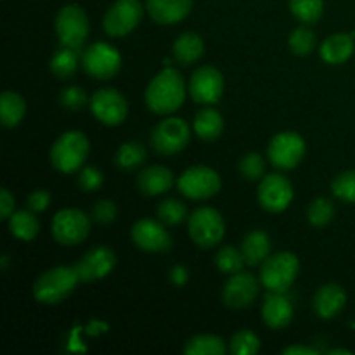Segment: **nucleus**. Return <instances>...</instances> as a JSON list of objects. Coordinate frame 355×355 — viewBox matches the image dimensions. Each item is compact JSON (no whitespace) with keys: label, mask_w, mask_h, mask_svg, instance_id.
Wrapping results in <instances>:
<instances>
[{"label":"nucleus","mask_w":355,"mask_h":355,"mask_svg":"<svg viewBox=\"0 0 355 355\" xmlns=\"http://www.w3.org/2000/svg\"><path fill=\"white\" fill-rule=\"evenodd\" d=\"M270 238L266 231H252L241 243V252L248 266H260L270 255Z\"/></svg>","instance_id":"25"},{"label":"nucleus","mask_w":355,"mask_h":355,"mask_svg":"<svg viewBox=\"0 0 355 355\" xmlns=\"http://www.w3.org/2000/svg\"><path fill=\"white\" fill-rule=\"evenodd\" d=\"M305 141L297 132H281L274 135L267 148V158L281 170H291L300 165L305 156Z\"/></svg>","instance_id":"11"},{"label":"nucleus","mask_w":355,"mask_h":355,"mask_svg":"<svg viewBox=\"0 0 355 355\" xmlns=\"http://www.w3.org/2000/svg\"><path fill=\"white\" fill-rule=\"evenodd\" d=\"M290 10L302 23L314 24L322 17L324 2L322 0H290Z\"/></svg>","instance_id":"32"},{"label":"nucleus","mask_w":355,"mask_h":355,"mask_svg":"<svg viewBox=\"0 0 355 355\" xmlns=\"http://www.w3.org/2000/svg\"><path fill=\"white\" fill-rule=\"evenodd\" d=\"M309 222H311L314 227H324L335 217V207H333V201L328 198H315L311 203L307 211Z\"/></svg>","instance_id":"35"},{"label":"nucleus","mask_w":355,"mask_h":355,"mask_svg":"<svg viewBox=\"0 0 355 355\" xmlns=\"http://www.w3.org/2000/svg\"><path fill=\"white\" fill-rule=\"evenodd\" d=\"M189 236L200 248H214L225 234V222L220 211L211 207H201L189 217Z\"/></svg>","instance_id":"6"},{"label":"nucleus","mask_w":355,"mask_h":355,"mask_svg":"<svg viewBox=\"0 0 355 355\" xmlns=\"http://www.w3.org/2000/svg\"><path fill=\"white\" fill-rule=\"evenodd\" d=\"M82 64L87 75H90L92 78L110 80L120 71L121 55L113 45L106 44V42H97L83 51Z\"/></svg>","instance_id":"9"},{"label":"nucleus","mask_w":355,"mask_h":355,"mask_svg":"<svg viewBox=\"0 0 355 355\" xmlns=\"http://www.w3.org/2000/svg\"><path fill=\"white\" fill-rule=\"evenodd\" d=\"M288 44H290L291 52L297 55H309L315 49L318 40H315L314 31L309 30L307 26H298L290 33Z\"/></svg>","instance_id":"36"},{"label":"nucleus","mask_w":355,"mask_h":355,"mask_svg":"<svg viewBox=\"0 0 355 355\" xmlns=\"http://www.w3.org/2000/svg\"><path fill=\"white\" fill-rule=\"evenodd\" d=\"M293 186L290 179L281 173H269L262 177L259 186V203L270 214H281L293 201Z\"/></svg>","instance_id":"13"},{"label":"nucleus","mask_w":355,"mask_h":355,"mask_svg":"<svg viewBox=\"0 0 355 355\" xmlns=\"http://www.w3.org/2000/svg\"><path fill=\"white\" fill-rule=\"evenodd\" d=\"M89 17L87 12L76 3L64 6L55 16V31H58L59 44L62 47H71L82 51L83 44L89 37Z\"/></svg>","instance_id":"5"},{"label":"nucleus","mask_w":355,"mask_h":355,"mask_svg":"<svg viewBox=\"0 0 355 355\" xmlns=\"http://www.w3.org/2000/svg\"><path fill=\"white\" fill-rule=\"evenodd\" d=\"M14 207H16V200L9 189H2L0 193V218H9L14 214Z\"/></svg>","instance_id":"44"},{"label":"nucleus","mask_w":355,"mask_h":355,"mask_svg":"<svg viewBox=\"0 0 355 355\" xmlns=\"http://www.w3.org/2000/svg\"><path fill=\"white\" fill-rule=\"evenodd\" d=\"M189 94L198 104H217L224 94V76L214 66L198 68L189 80Z\"/></svg>","instance_id":"15"},{"label":"nucleus","mask_w":355,"mask_h":355,"mask_svg":"<svg viewBox=\"0 0 355 355\" xmlns=\"http://www.w3.org/2000/svg\"><path fill=\"white\" fill-rule=\"evenodd\" d=\"M347 304V293L340 284L329 283L318 290L314 297V311L319 318L333 319L343 311Z\"/></svg>","instance_id":"22"},{"label":"nucleus","mask_w":355,"mask_h":355,"mask_svg":"<svg viewBox=\"0 0 355 355\" xmlns=\"http://www.w3.org/2000/svg\"><path fill=\"white\" fill-rule=\"evenodd\" d=\"M260 281L250 272L231 274L229 281L225 283L222 298L229 309H245L252 305L259 297Z\"/></svg>","instance_id":"17"},{"label":"nucleus","mask_w":355,"mask_h":355,"mask_svg":"<svg viewBox=\"0 0 355 355\" xmlns=\"http://www.w3.org/2000/svg\"><path fill=\"white\" fill-rule=\"evenodd\" d=\"M80 61H82V52L76 51V49L62 47L61 45V49L51 59V71L58 78L68 80L69 76L75 75Z\"/></svg>","instance_id":"29"},{"label":"nucleus","mask_w":355,"mask_h":355,"mask_svg":"<svg viewBox=\"0 0 355 355\" xmlns=\"http://www.w3.org/2000/svg\"><path fill=\"white\" fill-rule=\"evenodd\" d=\"M90 111L101 123L116 127L128 114V103L116 89H101L90 97Z\"/></svg>","instance_id":"14"},{"label":"nucleus","mask_w":355,"mask_h":355,"mask_svg":"<svg viewBox=\"0 0 355 355\" xmlns=\"http://www.w3.org/2000/svg\"><path fill=\"white\" fill-rule=\"evenodd\" d=\"M118 217V207L114 201L111 200H101L96 207L92 208V218L97 224L107 225L111 222L116 220Z\"/></svg>","instance_id":"42"},{"label":"nucleus","mask_w":355,"mask_h":355,"mask_svg":"<svg viewBox=\"0 0 355 355\" xmlns=\"http://www.w3.org/2000/svg\"><path fill=\"white\" fill-rule=\"evenodd\" d=\"M26 113V103L23 97L12 90H6L0 97V120L6 127L12 128L21 123Z\"/></svg>","instance_id":"28"},{"label":"nucleus","mask_w":355,"mask_h":355,"mask_svg":"<svg viewBox=\"0 0 355 355\" xmlns=\"http://www.w3.org/2000/svg\"><path fill=\"white\" fill-rule=\"evenodd\" d=\"M104 182V175L96 166H83L78 173V186L82 191L92 193L97 191Z\"/></svg>","instance_id":"40"},{"label":"nucleus","mask_w":355,"mask_h":355,"mask_svg":"<svg viewBox=\"0 0 355 355\" xmlns=\"http://www.w3.org/2000/svg\"><path fill=\"white\" fill-rule=\"evenodd\" d=\"M338 354L350 355L352 352H350V350H345V349H333V350H329V355H338Z\"/></svg>","instance_id":"47"},{"label":"nucleus","mask_w":355,"mask_h":355,"mask_svg":"<svg viewBox=\"0 0 355 355\" xmlns=\"http://www.w3.org/2000/svg\"><path fill=\"white\" fill-rule=\"evenodd\" d=\"M87 103V94L85 90L80 89V87L71 85L66 87L61 92V104L69 111H78L85 106Z\"/></svg>","instance_id":"41"},{"label":"nucleus","mask_w":355,"mask_h":355,"mask_svg":"<svg viewBox=\"0 0 355 355\" xmlns=\"http://www.w3.org/2000/svg\"><path fill=\"white\" fill-rule=\"evenodd\" d=\"M191 141V128L182 118L162 120L151 132V146L163 156H172L184 151Z\"/></svg>","instance_id":"8"},{"label":"nucleus","mask_w":355,"mask_h":355,"mask_svg":"<svg viewBox=\"0 0 355 355\" xmlns=\"http://www.w3.org/2000/svg\"><path fill=\"white\" fill-rule=\"evenodd\" d=\"M262 319L272 329H283L293 321V305L286 293L269 291L262 305Z\"/></svg>","instance_id":"20"},{"label":"nucleus","mask_w":355,"mask_h":355,"mask_svg":"<svg viewBox=\"0 0 355 355\" xmlns=\"http://www.w3.org/2000/svg\"><path fill=\"white\" fill-rule=\"evenodd\" d=\"M245 263L246 260L245 257H243V252L241 250L234 248V246H224V248L218 250V253L215 255V266H217V269L224 274L241 272Z\"/></svg>","instance_id":"33"},{"label":"nucleus","mask_w":355,"mask_h":355,"mask_svg":"<svg viewBox=\"0 0 355 355\" xmlns=\"http://www.w3.org/2000/svg\"><path fill=\"white\" fill-rule=\"evenodd\" d=\"M9 231L14 238L23 239V241H31L38 236L40 231V222H38L35 211L28 210H19L14 211L9 217Z\"/></svg>","instance_id":"27"},{"label":"nucleus","mask_w":355,"mask_h":355,"mask_svg":"<svg viewBox=\"0 0 355 355\" xmlns=\"http://www.w3.org/2000/svg\"><path fill=\"white\" fill-rule=\"evenodd\" d=\"M331 191L338 200L355 203V170L338 173L331 182Z\"/></svg>","instance_id":"38"},{"label":"nucleus","mask_w":355,"mask_h":355,"mask_svg":"<svg viewBox=\"0 0 355 355\" xmlns=\"http://www.w3.org/2000/svg\"><path fill=\"white\" fill-rule=\"evenodd\" d=\"M170 281H172L175 286H184V284L189 281V270L184 266H175L170 270Z\"/></svg>","instance_id":"45"},{"label":"nucleus","mask_w":355,"mask_h":355,"mask_svg":"<svg viewBox=\"0 0 355 355\" xmlns=\"http://www.w3.org/2000/svg\"><path fill=\"white\" fill-rule=\"evenodd\" d=\"M239 172H241V175L248 180L262 179L263 172H266L263 158L259 153H248V155L243 156L241 162H239Z\"/></svg>","instance_id":"39"},{"label":"nucleus","mask_w":355,"mask_h":355,"mask_svg":"<svg viewBox=\"0 0 355 355\" xmlns=\"http://www.w3.org/2000/svg\"><path fill=\"white\" fill-rule=\"evenodd\" d=\"M172 52L173 59H175L179 64L189 66L203 55L205 42L203 38L198 33H194V31H186V33H182L175 42H173Z\"/></svg>","instance_id":"24"},{"label":"nucleus","mask_w":355,"mask_h":355,"mask_svg":"<svg viewBox=\"0 0 355 355\" xmlns=\"http://www.w3.org/2000/svg\"><path fill=\"white\" fill-rule=\"evenodd\" d=\"M319 352L312 347H305V345H293L284 349L283 355H318Z\"/></svg>","instance_id":"46"},{"label":"nucleus","mask_w":355,"mask_h":355,"mask_svg":"<svg viewBox=\"0 0 355 355\" xmlns=\"http://www.w3.org/2000/svg\"><path fill=\"white\" fill-rule=\"evenodd\" d=\"M260 350V340L250 329H241L231 340V354L234 355H255Z\"/></svg>","instance_id":"37"},{"label":"nucleus","mask_w":355,"mask_h":355,"mask_svg":"<svg viewBox=\"0 0 355 355\" xmlns=\"http://www.w3.org/2000/svg\"><path fill=\"white\" fill-rule=\"evenodd\" d=\"M26 205L31 211H35V214H37V211L47 210V207L51 205V194H49V191L45 189L33 191V193L28 196Z\"/></svg>","instance_id":"43"},{"label":"nucleus","mask_w":355,"mask_h":355,"mask_svg":"<svg viewBox=\"0 0 355 355\" xmlns=\"http://www.w3.org/2000/svg\"><path fill=\"white\" fill-rule=\"evenodd\" d=\"M146 104L156 114H170L186 101V83L175 68L166 66L149 82L144 94Z\"/></svg>","instance_id":"1"},{"label":"nucleus","mask_w":355,"mask_h":355,"mask_svg":"<svg viewBox=\"0 0 355 355\" xmlns=\"http://www.w3.org/2000/svg\"><path fill=\"white\" fill-rule=\"evenodd\" d=\"M146 10L158 24H175L193 10V0H148Z\"/></svg>","instance_id":"19"},{"label":"nucleus","mask_w":355,"mask_h":355,"mask_svg":"<svg viewBox=\"0 0 355 355\" xmlns=\"http://www.w3.org/2000/svg\"><path fill=\"white\" fill-rule=\"evenodd\" d=\"M194 132L203 141H215L224 132V118L214 107H203L194 118Z\"/></svg>","instance_id":"26"},{"label":"nucleus","mask_w":355,"mask_h":355,"mask_svg":"<svg viewBox=\"0 0 355 355\" xmlns=\"http://www.w3.org/2000/svg\"><path fill=\"white\" fill-rule=\"evenodd\" d=\"M184 352L187 355H224L225 343L220 336L196 335L187 340Z\"/></svg>","instance_id":"30"},{"label":"nucleus","mask_w":355,"mask_h":355,"mask_svg":"<svg viewBox=\"0 0 355 355\" xmlns=\"http://www.w3.org/2000/svg\"><path fill=\"white\" fill-rule=\"evenodd\" d=\"M354 35L335 33L321 44V58L328 64H342L354 54Z\"/></svg>","instance_id":"23"},{"label":"nucleus","mask_w":355,"mask_h":355,"mask_svg":"<svg viewBox=\"0 0 355 355\" xmlns=\"http://www.w3.org/2000/svg\"><path fill=\"white\" fill-rule=\"evenodd\" d=\"M89 139L78 130L64 132L58 141L52 144L51 162L55 170L62 173H75L83 168L87 156H89Z\"/></svg>","instance_id":"3"},{"label":"nucleus","mask_w":355,"mask_h":355,"mask_svg":"<svg viewBox=\"0 0 355 355\" xmlns=\"http://www.w3.org/2000/svg\"><path fill=\"white\" fill-rule=\"evenodd\" d=\"M175 184L172 170L163 165H153L142 170L137 177V187L146 196H158L170 191Z\"/></svg>","instance_id":"21"},{"label":"nucleus","mask_w":355,"mask_h":355,"mask_svg":"<svg viewBox=\"0 0 355 355\" xmlns=\"http://www.w3.org/2000/svg\"><path fill=\"white\" fill-rule=\"evenodd\" d=\"M142 12L144 9L139 0H116L104 14V31L110 37H125L137 28Z\"/></svg>","instance_id":"12"},{"label":"nucleus","mask_w":355,"mask_h":355,"mask_svg":"<svg viewBox=\"0 0 355 355\" xmlns=\"http://www.w3.org/2000/svg\"><path fill=\"white\" fill-rule=\"evenodd\" d=\"M116 266V255L107 246H96L89 250L78 262L75 263V269L78 272L80 281L83 283H92V281L103 279Z\"/></svg>","instance_id":"18"},{"label":"nucleus","mask_w":355,"mask_h":355,"mask_svg":"<svg viewBox=\"0 0 355 355\" xmlns=\"http://www.w3.org/2000/svg\"><path fill=\"white\" fill-rule=\"evenodd\" d=\"M146 158H148V151H146L144 146L141 142L130 141L118 148L114 159H116V165L121 170L132 172V170H137L146 162Z\"/></svg>","instance_id":"31"},{"label":"nucleus","mask_w":355,"mask_h":355,"mask_svg":"<svg viewBox=\"0 0 355 355\" xmlns=\"http://www.w3.org/2000/svg\"><path fill=\"white\" fill-rule=\"evenodd\" d=\"M180 194H184L189 200L203 201L210 200L215 194H218L222 187L220 175L214 168L205 165H196L187 168L177 180Z\"/></svg>","instance_id":"7"},{"label":"nucleus","mask_w":355,"mask_h":355,"mask_svg":"<svg viewBox=\"0 0 355 355\" xmlns=\"http://www.w3.org/2000/svg\"><path fill=\"white\" fill-rule=\"evenodd\" d=\"M298 270H300V262L295 253H274L267 257L260 267V283L267 291L286 293L297 279Z\"/></svg>","instance_id":"4"},{"label":"nucleus","mask_w":355,"mask_h":355,"mask_svg":"<svg viewBox=\"0 0 355 355\" xmlns=\"http://www.w3.org/2000/svg\"><path fill=\"white\" fill-rule=\"evenodd\" d=\"M90 232V218L76 208H64L52 218V236L62 246H76Z\"/></svg>","instance_id":"10"},{"label":"nucleus","mask_w":355,"mask_h":355,"mask_svg":"<svg viewBox=\"0 0 355 355\" xmlns=\"http://www.w3.org/2000/svg\"><path fill=\"white\" fill-rule=\"evenodd\" d=\"M78 272L75 267L58 266L42 274L33 284V297L38 304L55 305L69 297L78 286Z\"/></svg>","instance_id":"2"},{"label":"nucleus","mask_w":355,"mask_h":355,"mask_svg":"<svg viewBox=\"0 0 355 355\" xmlns=\"http://www.w3.org/2000/svg\"><path fill=\"white\" fill-rule=\"evenodd\" d=\"M132 241L144 252L162 253L172 248V236L165 229V224L153 218H141L135 222L132 227Z\"/></svg>","instance_id":"16"},{"label":"nucleus","mask_w":355,"mask_h":355,"mask_svg":"<svg viewBox=\"0 0 355 355\" xmlns=\"http://www.w3.org/2000/svg\"><path fill=\"white\" fill-rule=\"evenodd\" d=\"M187 217V208L186 205L180 203L175 198H168L163 200L158 205V218L165 225H179L186 220Z\"/></svg>","instance_id":"34"}]
</instances>
